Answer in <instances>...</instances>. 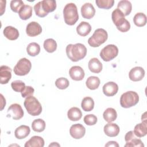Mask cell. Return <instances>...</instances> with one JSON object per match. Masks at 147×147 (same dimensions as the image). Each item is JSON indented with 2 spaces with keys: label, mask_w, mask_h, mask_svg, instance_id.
<instances>
[{
  "label": "cell",
  "mask_w": 147,
  "mask_h": 147,
  "mask_svg": "<svg viewBox=\"0 0 147 147\" xmlns=\"http://www.w3.org/2000/svg\"><path fill=\"white\" fill-rule=\"evenodd\" d=\"M133 22L138 27L144 26L146 24V16L143 13H137L133 17Z\"/></svg>",
  "instance_id": "31"
},
{
  "label": "cell",
  "mask_w": 147,
  "mask_h": 147,
  "mask_svg": "<svg viewBox=\"0 0 147 147\" xmlns=\"http://www.w3.org/2000/svg\"><path fill=\"white\" fill-rule=\"evenodd\" d=\"M67 116L69 120L72 121H77L81 119L82 117V113L79 108L73 107L68 111Z\"/></svg>",
  "instance_id": "25"
},
{
  "label": "cell",
  "mask_w": 147,
  "mask_h": 147,
  "mask_svg": "<svg viewBox=\"0 0 147 147\" xmlns=\"http://www.w3.org/2000/svg\"><path fill=\"white\" fill-rule=\"evenodd\" d=\"M34 92V89L32 86H26L25 89L21 92V95L23 98H26L29 96L33 95Z\"/></svg>",
  "instance_id": "42"
},
{
  "label": "cell",
  "mask_w": 147,
  "mask_h": 147,
  "mask_svg": "<svg viewBox=\"0 0 147 147\" xmlns=\"http://www.w3.org/2000/svg\"><path fill=\"white\" fill-rule=\"evenodd\" d=\"M63 17L65 23L68 25H74L79 19L78 9L74 3H67L63 9Z\"/></svg>",
  "instance_id": "3"
},
{
  "label": "cell",
  "mask_w": 147,
  "mask_h": 147,
  "mask_svg": "<svg viewBox=\"0 0 147 147\" xmlns=\"http://www.w3.org/2000/svg\"><path fill=\"white\" fill-rule=\"evenodd\" d=\"M11 87L12 89L18 92H21L25 88V84L21 80H17L13 81L11 83Z\"/></svg>",
  "instance_id": "36"
},
{
  "label": "cell",
  "mask_w": 147,
  "mask_h": 147,
  "mask_svg": "<svg viewBox=\"0 0 147 147\" xmlns=\"http://www.w3.org/2000/svg\"><path fill=\"white\" fill-rule=\"evenodd\" d=\"M111 18L113 23L120 32H126L130 29V22L125 19L124 14L119 9H116L112 12Z\"/></svg>",
  "instance_id": "2"
},
{
  "label": "cell",
  "mask_w": 147,
  "mask_h": 147,
  "mask_svg": "<svg viewBox=\"0 0 147 147\" xmlns=\"http://www.w3.org/2000/svg\"><path fill=\"white\" fill-rule=\"evenodd\" d=\"M32 128L34 131L42 132L45 129V122L41 118L34 119L32 122Z\"/></svg>",
  "instance_id": "33"
},
{
  "label": "cell",
  "mask_w": 147,
  "mask_h": 147,
  "mask_svg": "<svg viewBox=\"0 0 147 147\" xmlns=\"http://www.w3.org/2000/svg\"><path fill=\"white\" fill-rule=\"evenodd\" d=\"M32 63L29 60L24 57L18 60L14 67V72L16 75L24 76L27 75L30 71Z\"/></svg>",
  "instance_id": "7"
},
{
  "label": "cell",
  "mask_w": 147,
  "mask_h": 147,
  "mask_svg": "<svg viewBox=\"0 0 147 147\" xmlns=\"http://www.w3.org/2000/svg\"><path fill=\"white\" fill-rule=\"evenodd\" d=\"M103 117L104 119L107 122H112L114 121L117 117L116 110L111 107L107 108L103 113Z\"/></svg>",
  "instance_id": "27"
},
{
  "label": "cell",
  "mask_w": 147,
  "mask_h": 147,
  "mask_svg": "<svg viewBox=\"0 0 147 147\" xmlns=\"http://www.w3.org/2000/svg\"><path fill=\"white\" fill-rule=\"evenodd\" d=\"M139 101L138 94L133 91H127L121 95L120 98V105L123 108H130L135 106Z\"/></svg>",
  "instance_id": "6"
},
{
  "label": "cell",
  "mask_w": 147,
  "mask_h": 147,
  "mask_svg": "<svg viewBox=\"0 0 147 147\" xmlns=\"http://www.w3.org/2000/svg\"><path fill=\"white\" fill-rule=\"evenodd\" d=\"M26 51L29 56L34 57L38 55L40 52V47L36 42H31L27 46Z\"/></svg>",
  "instance_id": "32"
},
{
  "label": "cell",
  "mask_w": 147,
  "mask_h": 147,
  "mask_svg": "<svg viewBox=\"0 0 147 147\" xmlns=\"http://www.w3.org/2000/svg\"><path fill=\"white\" fill-rule=\"evenodd\" d=\"M146 112L144 113V114L142 115L141 117V120L142 121H146Z\"/></svg>",
  "instance_id": "46"
},
{
  "label": "cell",
  "mask_w": 147,
  "mask_h": 147,
  "mask_svg": "<svg viewBox=\"0 0 147 147\" xmlns=\"http://www.w3.org/2000/svg\"><path fill=\"white\" fill-rule=\"evenodd\" d=\"M103 92L107 96H113L115 95L118 91L117 84L113 82H109L103 86Z\"/></svg>",
  "instance_id": "14"
},
{
  "label": "cell",
  "mask_w": 147,
  "mask_h": 147,
  "mask_svg": "<svg viewBox=\"0 0 147 147\" xmlns=\"http://www.w3.org/2000/svg\"><path fill=\"white\" fill-rule=\"evenodd\" d=\"M34 10L36 14L39 17L42 18L48 15V14L47 13H45L44 11V10L42 9L41 1L38 2V3L35 4V5L34 6Z\"/></svg>",
  "instance_id": "39"
},
{
  "label": "cell",
  "mask_w": 147,
  "mask_h": 147,
  "mask_svg": "<svg viewBox=\"0 0 147 147\" xmlns=\"http://www.w3.org/2000/svg\"><path fill=\"white\" fill-rule=\"evenodd\" d=\"M108 38L107 32L102 28L95 30L91 37L88 40V44L92 47H98L103 44Z\"/></svg>",
  "instance_id": "5"
},
{
  "label": "cell",
  "mask_w": 147,
  "mask_h": 147,
  "mask_svg": "<svg viewBox=\"0 0 147 147\" xmlns=\"http://www.w3.org/2000/svg\"><path fill=\"white\" fill-rule=\"evenodd\" d=\"M81 14L84 18L91 19L95 14V9L91 3H86L81 7Z\"/></svg>",
  "instance_id": "15"
},
{
  "label": "cell",
  "mask_w": 147,
  "mask_h": 147,
  "mask_svg": "<svg viewBox=\"0 0 147 147\" xmlns=\"http://www.w3.org/2000/svg\"><path fill=\"white\" fill-rule=\"evenodd\" d=\"M81 107L84 111H90L94 107V101L90 96L85 97L83 99L81 103Z\"/></svg>",
  "instance_id": "30"
},
{
  "label": "cell",
  "mask_w": 147,
  "mask_h": 147,
  "mask_svg": "<svg viewBox=\"0 0 147 147\" xmlns=\"http://www.w3.org/2000/svg\"><path fill=\"white\" fill-rule=\"evenodd\" d=\"M118 54V48L114 44H109L105 47L100 52V57L105 61H110Z\"/></svg>",
  "instance_id": "8"
},
{
  "label": "cell",
  "mask_w": 147,
  "mask_h": 147,
  "mask_svg": "<svg viewBox=\"0 0 147 147\" xmlns=\"http://www.w3.org/2000/svg\"><path fill=\"white\" fill-rule=\"evenodd\" d=\"M44 48L47 52L52 53L57 49V43L55 40L52 38H48L44 42Z\"/></svg>",
  "instance_id": "34"
},
{
  "label": "cell",
  "mask_w": 147,
  "mask_h": 147,
  "mask_svg": "<svg viewBox=\"0 0 147 147\" xmlns=\"http://www.w3.org/2000/svg\"><path fill=\"white\" fill-rule=\"evenodd\" d=\"M24 3L21 0H12L10 2V9L15 13H18L24 6Z\"/></svg>",
  "instance_id": "38"
},
{
  "label": "cell",
  "mask_w": 147,
  "mask_h": 147,
  "mask_svg": "<svg viewBox=\"0 0 147 147\" xmlns=\"http://www.w3.org/2000/svg\"><path fill=\"white\" fill-rule=\"evenodd\" d=\"M97 117L94 114H87L84 117V123L88 126L94 125L97 122Z\"/></svg>",
  "instance_id": "40"
},
{
  "label": "cell",
  "mask_w": 147,
  "mask_h": 147,
  "mask_svg": "<svg viewBox=\"0 0 147 147\" xmlns=\"http://www.w3.org/2000/svg\"><path fill=\"white\" fill-rule=\"evenodd\" d=\"M24 146L25 147H43L44 146V140L40 136H34L26 141Z\"/></svg>",
  "instance_id": "20"
},
{
  "label": "cell",
  "mask_w": 147,
  "mask_h": 147,
  "mask_svg": "<svg viewBox=\"0 0 147 147\" xmlns=\"http://www.w3.org/2000/svg\"><path fill=\"white\" fill-rule=\"evenodd\" d=\"M11 78V69L6 65L0 67V82L2 84H7Z\"/></svg>",
  "instance_id": "16"
},
{
  "label": "cell",
  "mask_w": 147,
  "mask_h": 147,
  "mask_svg": "<svg viewBox=\"0 0 147 147\" xmlns=\"http://www.w3.org/2000/svg\"><path fill=\"white\" fill-rule=\"evenodd\" d=\"M145 76V70L142 67H136L133 68L129 73L130 79L133 82L141 80Z\"/></svg>",
  "instance_id": "12"
},
{
  "label": "cell",
  "mask_w": 147,
  "mask_h": 147,
  "mask_svg": "<svg viewBox=\"0 0 147 147\" xmlns=\"http://www.w3.org/2000/svg\"><path fill=\"white\" fill-rule=\"evenodd\" d=\"M135 137H136V136L134 134L133 131H129L125 134V140L126 142H128L129 141H130L131 140Z\"/></svg>",
  "instance_id": "43"
},
{
  "label": "cell",
  "mask_w": 147,
  "mask_h": 147,
  "mask_svg": "<svg viewBox=\"0 0 147 147\" xmlns=\"http://www.w3.org/2000/svg\"><path fill=\"white\" fill-rule=\"evenodd\" d=\"M134 134L138 137H142L147 134V121H144L141 123L137 124L133 131Z\"/></svg>",
  "instance_id": "23"
},
{
  "label": "cell",
  "mask_w": 147,
  "mask_h": 147,
  "mask_svg": "<svg viewBox=\"0 0 147 147\" xmlns=\"http://www.w3.org/2000/svg\"><path fill=\"white\" fill-rule=\"evenodd\" d=\"M3 33L5 37L10 40H17L20 35L18 30L11 26H7L5 27L3 29Z\"/></svg>",
  "instance_id": "19"
},
{
  "label": "cell",
  "mask_w": 147,
  "mask_h": 147,
  "mask_svg": "<svg viewBox=\"0 0 147 147\" xmlns=\"http://www.w3.org/2000/svg\"><path fill=\"white\" fill-rule=\"evenodd\" d=\"M66 54L72 61L76 62L83 59L86 56L87 48L84 45L81 43L70 44L66 47Z\"/></svg>",
  "instance_id": "1"
},
{
  "label": "cell",
  "mask_w": 147,
  "mask_h": 147,
  "mask_svg": "<svg viewBox=\"0 0 147 147\" xmlns=\"http://www.w3.org/2000/svg\"><path fill=\"white\" fill-rule=\"evenodd\" d=\"M30 132V127L28 126L22 125L18 127L15 130L14 136L17 139L21 140L28 136Z\"/></svg>",
  "instance_id": "21"
},
{
  "label": "cell",
  "mask_w": 147,
  "mask_h": 147,
  "mask_svg": "<svg viewBox=\"0 0 147 147\" xmlns=\"http://www.w3.org/2000/svg\"><path fill=\"white\" fill-rule=\"evenodd\" d=\"M42 32L41 25L37 22L32 21L29 22L26 28V33L30 37H34L39 35Z\"/></svg>",
  "instance_id": "11"
},
{
  "label": "cell",
  "mask_w": 147,
  "mask_h": 147,
  "mask_svg": "<svg viewBox=\"0 0 147 147\" xmlns=\"http://www.w3.org/2000/svg\"><path fill=\"white\" fill-rule=\"evenodd\" d=\"M105 146H117V147H118L119 146V145L116 142V141H109L106 145H105Z\"/></svg>",
  "instance_id": "44"
},
{
  "label": "cell",
  "mask_w": 147,
  "mask_h": 147,
  "mask_svg": "<svg viewBox=\"0 0 147 147\" xmlns=\"http://www.w3.org/2000/svg\"><path fill=\"white\" fill-rule=\"evenodd\" d=\"M69 84L68 80L65 78H60L55 81V86L60 90H64L67 88Z\"/></svg>",
  "instance_id": "37"
},
{
  "label": "cell",
  "mask_w": 147,
  "mask_h": 147,
  "mask_svg": "<svg viewBox=\"0 0 147 147\" xmlns=\"http://www.w3.org/2000/svg\"><path fill=\"white\" fill-rule=\"evenodd\" d=\"M91 30V26L88 22L82 21L76 27V32L80 36H86Z\"/></svg>",
  "instance_id": "24"
},
{
  "label": "cell",
  "mask_w": 147,
  "mask_h": 147,
  "mask_svg": "<svg viewBox=\"0 0 147 147\" xmlns=\"http://www.w3.org/2000/svg\"><path fill=\"white\" fill-rule=\"evenodd\" d=\"M117 9H119L125 16H126L131 13L132 5L130 1L127 0H122L118 3Z\"/></svg>",
  "instance_id": "22"
},
{
  "label": "cell",
  "mask_w": 147,
  "mask_h": 147,
  "mask_svg": "<svg viewBox=\"0 0 147 147\" xmlns=\"http://www.w3.org/2000/svg\"><path fill=\"white\" fill-rule=\"evenodd\" d=\"M88 69L93 73L98 74L102 70V64L99 60L96 57L92 58L90 60L88 64Z\"/></svg>",
  "instance_id": "18"
},
{
  "label": "cell",
  "mask_w": 147,
  "mask_h": 147,
  "mask_svg": "<svg viewBox=\"0 0 147 147\" xmlns=\"http://www.w3.org/2000/svg\"><path fill=\"white\" fill-rule=\"evenodd\" d=\"M125 146L126 147H130V146H140V147H144V145L142 143V141L140 139L137 138V137H135L131 140L128 142H126V144L125 145Z\"/></svg>",
  "instance_id": "41"
},
{
  "label": "cell",
  "mask_w": 147,
  "mask_h": 147,
  "mask_svg": "<svg viewBox=\"0 0 147 147\" xmlns=\"http://www.w3.org/2000/svg\"><path fill=\"white\" fill-rule=\"evenodd\" d=\"M42 9L48 14L53 11L56 8V2L54 0H43L41 1Z\"/></svg>",
  "instance_id": "28"
},
{
  "label": "cell",
  "mask_w": 147,
  "mask_h": 147,
  "mask_svg": "<svg viewBox=\"0 0 147 147\" xmlns=\"http://www.w3.org/2000/svg\"><path fill=\"white\" fill-rule=\"evenodd\" d=\"M103 130L106 136L110 137H114L118 135L120 129L118 125L116 123L109 122L104 126Z\"/></svg>",
  "instance_id": "17"
},
{
  "label": "cell",
  "mask_w": 147,
  "mask_h": 147,
  "mask_svg": "<svg viewBox=\"0 0 147 147\" xmlns=\"http://www.w3.org/2000/svg\"><path fill=\"white\" fill-rule=\"evenodd\" d=\"M1 99H2V102H1V110H3V107L5 106L6 105V99L3 98L2 94H1Z\"/></svg>",
  "instance_id": "45"
},
{
  "label": "cell",
  "mask_w": 147,
  "mask_h": 147,
  "mask_svg": "<svg viewBox=\"0 0 147 147\" xmlns=\"http://www.w3.org/2000/svg\"><path fill=\"white\" fill-rule=\"evenodd\" d=\"M7 117H11L14 120H19L24 116V111L20 105L14 103L11 105L7 111Z\"/></svg>",
  "instance_id": "9"
},
{
  "label": "cell",
  "mask_w": 147,
  "mask_h": 147,
  "mask_svg": "<svg viewBox=\"0 0 147 147\" xmlns=\"http://www.w3.org/2000/svg\"><path fill=\"white\" fill-rule=\"evenodd\" d=\"M32 7L28 5H25L18 12L20 18L22 20H26L32 16Z\"/></svg>",
  "instance_id": "26"
},
{
  "label": "cell",
  "mask_w": 147,
  "mask_h": 147,
  "mask_svg": "<svg viewBox=\"0 0 147 147\" xmlns=\"http://www.w3.org/2000/svg\"><path fill=\"white\" fill-rule=\"evenodd\" d=\"M97 6L100 9H109L111 8L114 3V0H96Z\"/></svg>",
  "instance_id": "35"
},
{
  "label": "cell",
  "mask_w": 147,
  "mask_h": 147,
  "mask_svg": "<svg viewBox=\"0 0 147 147\" xmlns=\"http://www.w3.org/2000/svg\"><path fill=\"white\" fill-rule=\"evenodd\" d=\"M69 133L72 137L75 139H80L82 138L86 133V129L80 123L72 125L69 129Z\"/></svg>",
  "instance_id": "10"
},
{
  "label": "cell",
  "mask_w": 147,
  "mask_h": 147,
  "mask_svg": "<svg viewBox=\"0 0 147 147\" xmlns=\"http://www.w3.org/2000/svg\"><path fill=\"white\" fill-rule=\"evenodd\" d=\"M100 83V81L98 77L91 76L87 78L86 82V84L88 88L91 90H94L98 88Z\"/></svg>",
  "instance_id": "29"
},
{
  "label": "cell",
  "mask_w": 147,
  "mask_h": 147,
  "mask_svg": "<svg viewBox=\"0 0 147 147\" xmlns=\"http://www.w3.org/2000/svg\"><path fill=\"white\" fill-rule=\"evenodd\" d=\"M27 112L32 116L39 115L42 112V106L38 99L33 95L26 97L24 103Z\"/></svg>",
  "instance_id": "4"
},
{
  "label": "cell",
  "mask_w": 147,
  "mask_h": 147,
  "mask_svg": "<svg viewBox=\"0 0 147 147\" xmlns=\"http://www.w3.org/2000/svg\"><path fill=\"white\" fill-rule=\"evenodd\" d=\"M69 74L71 78L75 81H80L83 79L85 73L83 68L80 66H73L69 71Z\"/></svg>",
  "instance_id": "13"
}]
</instances>
